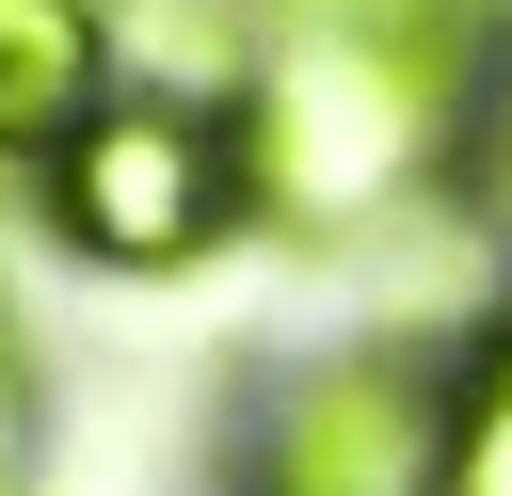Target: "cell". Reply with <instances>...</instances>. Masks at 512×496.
<instances>
[{
  "label": "cell",
  "mask_w": 512,
  "mask_h": 496,
  "mask_svg": "<svg viewBox=\"0 0 512 496\" xmlns=\"http://www.w3.org/2000/svg\"><path fill=\"white\" fill-rule=\"evenodd\" d=\"M96 96H112V16L96 0H0V176L48 160Z\"/></svg>",
  "instance_id": "4"
},
{
  "label": "cell",
  "mask_w": 512,
  "mask_h": 496,
  "mask_svg": "<svg viewBox=\"0 0 512 496\" xmlns=\"http://www.w3.org/2000/svg\"><path fill=\"white\" fill-rule=\"evenodd\" d=\"M432 496H512V304L464 336V368L432 400Z\"/></svg>",
  "instance_id": "5"
},
{
  "label": "cell",
  "mask_w": 512,
  "mask_h": 496,
  "mask_svg": "<svg viewBox=\"0 0 512 496\" xmlns=\"http://www.w3.org/2000/svg\"><path fill=\"white\" fill-rule=\"evenodd\" d=\"M432 368L400 352H320L272 384V432H256V496H432Z\"/></svg>",
  "instance_id": "3"
},
{
  "label": "cell",
  "mask_w": 512,
  "mask_h": 496,
  "mask_svg": "<svg viewBox=\"0 0 512 496\" xmlns=\"http://www.w3.org/2000/svg\"><path fill=\"white\" fill-rule=\"evenodd\" d=\"M32 208L64 256L96 272H192L224 224H256L240 192V112L224 96H176V80H112L48 160H32Z\"/></svg>",
  "instance_id": "2"
},
{
  "label": "cell",
  "mask_w": 512,
  "mask_h": 496,
  "mask_svg": "<svg viewBox=\"0 0 512 496\" xmlns=\"http://www.w3.org/2000/svg\"><path fill=\"white\" fill-rule=\"evenodd\" d=\"M32 448V336H16V304H0V464Z\"/></svg>",
  "instance_id": "6"
},
{
  "label": "cell",
  "mask_w": 512,
  "mask_h": 496,
  "mask_svg": "<svg viewBox=\"0 0 512 496\" xmlns=\"http://www.w3.org/2000/svg\"><path fill=\"white\" fill-rule=\"evenodd\" d=\"M464 80L480 64H448V48H400V32H352V16H304V0H272L256 16V48H240V192H256V224H288V240H368V224H400L432 176H448V144H464Z\"/></svg>",
  "instance_id": "1"
}]
</instances>
